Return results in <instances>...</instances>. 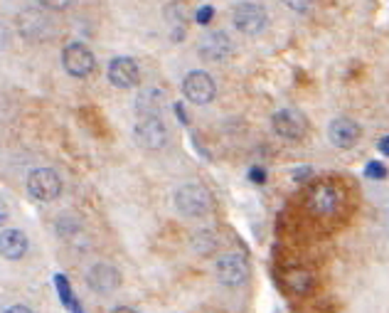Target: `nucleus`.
<instances>
[{
	"label": "nucleus",
	"instance_id": "cd10ccee",
	"mask_svg": "<svg viewBox=\"0 0 389 313\" xmlns=\"http://www.w3.org/2000/svg\"><path fill=\"white\" fill-rule=\"evenodd\" d=\"M175 111H178V119L183 121V124H188V116H185V109H183V104H175Z\"/></svg>",
	"mask_w": 389,
	"mask_h": 313
},
{
	"label": "nucleus",
	"instance_id": "a211bd4d",
	"mask_svg": "<svg viewBox=\"0 0 389 313\" xmlns=\"http://www.w3.org/2000/svg\"><path fill=\"white\" fill-rule=\"evenodd\" d=\"M54 284H57V289H60V298H62V303H65V306L69 308L72 313H81V306H79V301H76L74 294H72L69 281H67L65 276H54Z\"/></svg>",
	"mask_w": 389,
	"mask_h": 313
},
{
	"label": "nucleus",
	"instance_id": "9b49d317",
	"mask_svg": "<svg viewBox=\"0 0 389 313\" xmlns=\"http://www.w3.org/2000/svg\"><path fill=\"white\" fill-rule=\"evenodd\" d=\"M360 136H363L360 134V126H357L352 119H347V116L333 119L328 124V141L336 148H342V151L355 148V143L360 141Z\"/></svg>",
	"mask_w": 389,
	"mask_h": 313
},
{
	"label": "nucleus",
	"instance_id": "c85d7f7f",
	"mask_svg": "<svg viewBox=\"0 0 389 313\" xmlns=\"http://www.w3.org/2000/svg\"><path fill=\"white\" fill-rule=\"evenodd\" d=\"M288 8H293V10H308V3H288Z\"/></svg>",
	"mask_w": 389,
	"mask_h": 313
},
{
	"label": "nucleus",
	"instance_id": "6ab92c4d",
	"mask_svg": "<svg viewBox=\"0 0 389 313\" xmlns=\"http://www.w3.org/2000/svg\"><path fill=\"white\" fill-rule=\"evenodd\" d=\"M389 175V168L382 161H370L365 166V178L367 180H384Z\"/></svg>",
	"mask_w": 389,
	"mask_h": 313
},
{
	"label": "nucleus",
	"instance_id": "20e7f679",
	"mask_svg": "<svg viewBox=\"0 0 389 313\" xmlns=\"http://www.w3.org/2000/svg\"><path fill=\"white\" fill-rule=\"evenodd\" d=\"M183 94L188 102L197 104V106H202V104H210L212 99H215L217 94V87H215V79H212L207 72L202 70H192L185 74L183 79Z\"/></svg>",
	"mask_w": 389,
	"mask_h": 313
},
{
	"label": "nucleus",
	"instance_id": "f3484780",
	"mask_svg": "<svg viewBox=\"0 0 389 313\" xmlns=\"http://www.w3.org/2000/svg\"><path fill=\"white\" fill-rule=\"evenodd\" d=\"M286 284H288L291 291L306 294V291H311V287H313V276H311L308 271H303V269H291L286 274Z\"/></svg>",
	"mask_w": 389,
	"mask_h": 313
},
{
	"label": "nucleus",
	"instance_id": "6e6552de",
	"mask_svg": "<svg viewBox=\"0 0 389 313\" xmlns=\"http://www.w3.org/2000/svg\"><path fill=\"white\" fill-rule=\"evenodd\" d=\"M247 276H249V264L242 254L229 252V254H222L220 259H217V279L224 287H239V284L247 281Z\"/></svg>",
	"mask_w": 389,
	"mask_h": 313
},
{
	"label": "nucleus",
	"instance_id": "aec40b11",
	"mask_svg": "<svg viewBox=\"0 0 389 313\" xmlns=\"http://www.w3.org/2000/svg\"><path fill=\"white\" fill-rule=\"evenodd\" d=\"M194 249L200 254H207L215 249V237H212L210 230H200V232L194 234Z\"/></svg>",
	"mask_w": 389,
	"mask_h": 313
},
{
	"label": "nucleus",
	"instance_id": "b1692460",
	"mask_svg": "<svg viewBox=\"0 0 389 313\" xmlns=\"http://www.w3.org/2000/svg\"><path fill=\"white\" fill-rule=\"evenodd\" d=\"M8 215H10V210H8V205H6V200L0 198V227L6 225V220H8Z\"/></svg>",
	"mask_w": 389,
	"mask_h": 313
},
{
	"label": "nucleus",
	"instance_id": "a878e982",
	"mask_svg": "<svg viewBox=\"0 0 389 313\" xmlns=\"http://www.w3.org/2000/svg\"><path fill=\"white\" fill-rule=\"evenodd\" d=\"M6 313H35V311H33V308L22 306V303H15V306L6 308Z\"/></svg>",
	"mask_w": 389,
	"mask_h": 313
},
{
	"label": "nucleus",
	"instance_id": "bb28decb",
	"mask_svg": "<svg viewBox=\"0 0 389 313\" xmlns=\"http://www.w3.org/2000/svg\"><path fill=\"white\" fill-rule=\"evenodd\" d=\"M6 45H8V27L0 22V49L6 47Z\"/></svg>",
	"mask_w": 389,
	"mask_h": 313
},
{
	"label": "nucleus",
	"instance_id": "39448f33",
	"mask_svg": "<svg viewBox=\"0 0 389 313\" xmlns=\"http://www.w3.org/2000/svg\"><path fill=\"white\" fill-rule=\"evenodd\" d=\"M62 65H65L67 74L81 79V77L92 74L94 67H97V60H94V52L84 42H72L62 52Z\"/></svg>",
	"mask_w": 389,
	"mask_h": 313
},
{
	"label": "nucleus",
	"instance_id": "9d476101",
	"mask_svg": "<svg viewBox=\"0 0 389 313\" xmlns=\"http://www.w3.org/2000/svg\"><path fill=\"white\" fill-rule=\"evenodd\" d=\"M108 81L119 89H133L141 81V70L131 57H114L108 62Z\"/></svg>",
	"mask_w": 389,
	"mask_h": 313
},
{
	"label": "nucleus",
	"instance_id": "412c9836",
	"mask_svg": "<svg viewBox=\"0 0 389 313\" xmlns=\"http://www.w3.org/2000/svg\"><path fill=\"white\" fill-rule=\"evenodd\" d=\"M212 15H215V8H212V6H202L200 10H197V17H194V20L200 22V25H207V22L212 20Z\"/></svg>",
	"mask_w": 389,
	"mask_h": 313
},
{
	"label": "nucleus",
	"instance_id": "f257e3e1",
	"mask_svg": "<svg viewBox=\"0 0 389 313\" xmlns=\"http://www.w3.org/2000/svg\"><path fill=\"white\" fill-rule=\"evenodd\" d=\"M175 207L183 212L185 217H202L210 210V195L202 185L197 183H185L175 190Z\"/></svg>",
	"mask_w": 389,
	"mask_h": 313
},
{
	"label": "nucleus",
	"instance_id": "1a4fd4ad",
	"mask_svg": "<svg viewBox=\"0 0 389 313\" xmlns=\"http://www.w3.org/2000/svg\"><path fill=\"white\" fill-rule=\"evenodd\" d=\"M234 27H237L242 35H259L266 27V10L254 3H239L234 8Z\"/></svg>",
	"mask_w": 389,
	"mask_h": 313
},
{
	"label": "nucleus",
	"instance_id": "423d86ee",
	"mask_svg": "<svg viewBox=\"0 0 389 313\" xmlns=\"http://www.w3.org/2000/svg\"><path fill=\"white\" fill-rule=\"evenodd\" d=\"M135 141L146 151H160L168 143V126L163 124L160 116H143L135 124Z\"/></svg>",
	"mask_w": 389,
	"mask_h": 313
},
{
	"label": "nucleus",
	"instance_id": "4468645a",
	"mask_svg": "<svg viewBox=\"0 0 389 313\" xmlns=\"http://www.w3.org/2000/svg\"><path fill=\"white\" fill-rule=\"evenodd\" d=\"M27 247H30V242L20 230H3L0 232V257L17 262L27 254Z\"/></svg>",
	"mask_w": 389,
	"mask_h": 313
},
{
	"label": "nucleus",
	"instance_id": "5701e85b",
	"mask_svg": "<svg viewBox=\"0 0 389 313\" xmlns=\"http://www.w3.org/2000/svg\"><path fill=\"white\" fill-rule=\"evenodd\" d=\"M311 173H313V170H311L308 166H303V168H296V170H293V180H306V178H308Z\"/></svg>",
	"mask_w": 389,
	"mask_h": 313
},
{
	"label": "nucleus",
	"instance_id": "f03ea898",
	"mask_svg": "<svg viewBox=\"0 0 389 313\" xmlns=\"http://www.w3.org/2000/svg\"><path fill=\"white\" fill-rule=\"evenodd\" d=\"M308 207L311 212L320 217H330L336 215L338 210L342 207V190L338 188L336 183H315L313 188L308 190Z\"/></svg>",
	"mask_w": 389,
	"mask_h": 313
},
{
	"label": "nucleus",
	"instance_id": "c756f323",
	"mask_svg": "<svg viewBox=\"0 0 389 313\" xmlns=\"http://www.w3.org/2000/svg\"><path fill=\"white\" fill-rule=\"evenodd\" d=\"M111 313H138L135 308H129V306H119V308H114Z\"/></svg>",
	"mask_w": 389,
	"mask_h": 313
},
{
	"label": "nucleus",
	"instance_id": "f8f14e48",
	"mask_svg": "<svg viewBox=\"0 0 389 313\" xmlns=\"http://www.w3.org/2000/svg\"><path fill=\"white\" fill-rule=\"evenodd\" d=\"M200 57L207 62H222L227 60L229 54L234 52V45L232 40H229L227 33H222V30H217V33H207L205 38L200 40Z\"/></svg>",
	"mask_w": 389,
	"mask_h": 313
},
{
	"label": "nucleus",
	"instance_id": "393cba45",
	"mask_svg": "<svg viewBox=\"0 0 389 313\" xmlns=\"http://www.w3.org/2000/svg\"><path fill=\"white\" fill-rule=\"evenodd\" d=\"M377 148H379V153L389 156V136H382V138L377 141Z\"/></svg>",
	"mask_w": 389,
	"mask_h": 313
},
{
	"label": "nucleus",
	"instance_id": "ddd939ff",
	"mask_svg": "<svg viewBox=\"0 0 389 313\" xmlns=\"http://www.w3.org/2000/svg\"><path fill=\"white\" fill-rule=\"evenodd\" d=\"M87 284H89V289L92 291H97V294H114L116 289L121 287V274L116 271V266H111V264H94L92 269H89V274H87Z\"/></svg>",
	"mask_w": 389,
	"mask_h": 313
},
{
	"label": "nucleus",
	"instance_id": "4be33fe9",
	"mask_svg": "<svg viewBox=\"0 0 389 313\" xmlns=\"http://www.w3.org/2000/svg\"><path fill=\"white\" fill-rule=\"evenodd\" d=\"M249 180L256 183V185H264L266 183V170L264 168H251V170H249Z\"/></svg>",
	"mask_w": 389,
	"mask_h": 313
},
{
	"label": "nucleus",
	"instance_id": "dca6fc26",
	"mask_svg": "<svg viewBox=\"0 0 389 313\" xmlns=\"http://www.w3.org/2000/svg\"><path fill=\"white\" fill-rule=\"evenodd\" d=\"M163 104H165V94L156 87L143 89V92L135 97V109H138V113H141V119L143 116H158Z\"/></svg>",
	"mask_w": 389,
	"mask_h": 313
},
{
	"label": "nucleus",
	"instance_id": "0eeeda50",
	"mask_svg": "<svg viewBox=\"0 0 389 313\" xmlns=\"http://www.w3.org/2000/svg\"><path fill=\"white\" fill-rule=\"evenodd\" d=\"M271 126H274V131L281 136V138L301 141L303 136H306V129H308V121H306V116H303L301 111H296V109H281V111L274 113Z\"/></svg>",
	"mask_w": 389,
	"mask_h": 313
},
{
	"label": "nucleus",
	"instance_id": "7ed1b4c3",
	"mask_svg": "<svg viewBox=\"0 0 389 313\" xmlns=\"http://www.w3.org/2000/svg\"><path fill=\"white\" fill-rule=\"evenodd\" d=\"M27 193H30V198H35L40 202L57 200L62 193L60 175L54 173L52 168H38V170L27 175Z\"/></svg>",
	"mask_w": 389,
	"mask_h": 313
},
{
	"label": "nucleus",
	"instance_id": "2eb2a0df",
	"mask_svg": "<svg viewBox=\"0 0 389 313\" xmlns=\"http://www.w3.org/2000/svg\"><path fill=\"white\" fill-rule=\"evenodd\" d=\"M47 27H49L47 15H42L38 8H30V10H25L20 15V30L25 38H44Z\"/></svg>",
	"mask_w": 389,
	"mask_h": 313
}]
</instances>
